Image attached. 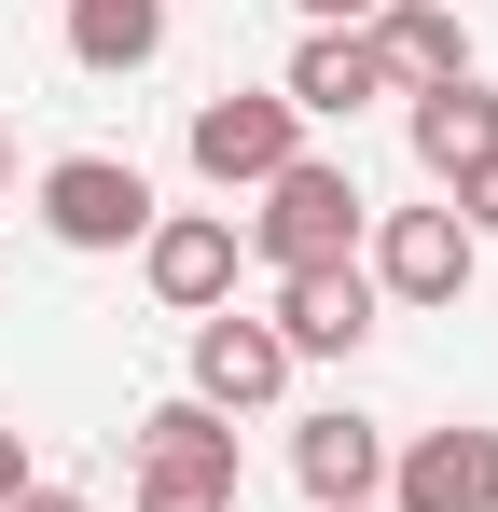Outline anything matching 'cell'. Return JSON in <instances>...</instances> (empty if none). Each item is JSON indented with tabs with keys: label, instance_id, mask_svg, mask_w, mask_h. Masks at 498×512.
<instances>
[{
	"label": "cell",
	"instance_id": "obj_1",
	"mask_svg": "<svg viewBox=\"0 0 498 512\" xmlns=\"http://www.w3.org/2000/svg\"><path fill=\"white\" fill-rule=\"evenodd\" d=\"M360 236H374V194H360L346 153H291V167L249 194V222H236V250L277 263V277H305V263H360Z\"/></svg>",
	"mask_w": 498,
	"mask_h": 512
},
{
	"label": "cell",
	"instance_id": "obj_2",
	"mask_svg": "<svg viewBox=\"0 0 498 512\" xmlns=\"http://www.w3.org/2000/svg\"><path fill=\"white\" fill-rule=\"evenodd\" d=\"M42 236L56 250H139L153 236V167L139 153H56L42 167Z\"/></svg>",
	"mask_w": 498,
	"mask_h": 512
},
{
	"label": "cell",
	"instance_id": "obj_3",
	"mask_svg": "<svg viewBox=\"0 0 498 512\" xmlns=\"http://www.w3.org/2000/svg\"><path fill=\"white\" fill-rule=\"evenodd\" d=\"M360 277H374V305H457V291L485 277V236H471L457 208H388V222L360 236Z\"/></svg>",
	"mask_w": 498,
	"mask_h": 512
},
{
	"label": "cell",
	"instance_id": "obj_4",
	"mask_svg": "<svg viewBox=\"0 0 498 512\" xmlns=\"http://www.w3.org/2000/svg\"><path fill=\"white\" fill-rule=\"evenodd\" d=\"M180 153H194V180H208V194H263V180H277L291 153H305V111H291L277 84L194 97V139H180Z\"/></svg>",
	"mask_w": 498,
	"mask_h": 512
},
{
	"label": "cell",
	"instance_id": "obj_5",
	"mask_svg": "<svg viewBox=\"0 0 498 512\" xmlns=\"http://www.w3.org/2000/svg\"><path fill=\"white\" fill-rule=\"evenodd\" d=\"M236 208H153V236H139V277H153L166 319H222L236 305Z\"/></svg>",
	"mask_w": 498,
	"mask_h": 512
},
{
	"label": "cell",
	"instance_id": "obj_6",
	"mask_svg": "<svg viewBox=\"0 0 498 512\" xmlns=\"http://www.w3.org/2000/svg\"><path fill=\"white\" fill-rule=\"evenodd\" d=\"M374 512H498V429H415L388 443V499Z\"/></svg>",
	"mask_w": 498,
	"mask_h": 512
},
{
	"label": "cell",
	"instance_id": "obj_7",
	"mask_svg": "<svg viewBox=\"0 0 498 512\" xmlns=\"http://www.w3.org/2000/svg\"><path fill=\"white\" fill-rule=\"evenodd\" d=\"M374 319H388V305H374L360 263H305V277H277V319H263V333L291 346V360H360Z\"/></svg>",
	"mask_w": 498,
	"mask_h": 512
},
{
	"label": "cell",
	"instance_id": "obj_8",
	"mask_svg": "<svg viewBox=\"0 0 498 512\" xmlns=\"http://www.w3.org/2000/svg\"><path fill=\"white\" fill-rule=\"evenodd\" d=\"M291 485H305L319 512H374V499H388V429L360 416V402L291 416Z\"/></svg>",
	"mask_w": 498,
	"mask_h": 512
},
{
	"label": "cell",
	"instance_id": "obj_9",
	"mask_svg": "<svg viewBox=\"0 0 498 512\" xmlns=\"http://www.w3.org/2000/svg\"><path fill=\"white\" fill-rule=\"evenodd\" d=\"M277 97H291L305 125H360L374 97H402V84H388V56H374V28H305L291 70H277Z\"/></svg>",
	"mask_w": 498,
	"mask_h": 512
},
{
	"label": "cell",
	"instance_id": "obj_10",
	"mask_svg": "<svg viewBox=\"0 0 498 512\" xmlns=\"http://www.w3.org/2000/svg\"><path fill=\"white\" fill-rule=\"evenodd\" d=\"M277 388H291V346L263 333V319H236V305L194 319V402H208V416H263Z\"/></svg>",
	"mask_w": 498,
	"mask_h": 512
},
{
	"label": "cell",
	"instance_id": "obj_11",
	"mask_svg": "<svg viewBox=\"0 0 498 512\" xmlns=\"http://www.w3.org/2000/svg\"><path fill=\"white\" fill-rule=\"evenodd\" d=\"M374 56H388V84H402V97L471 84V14H457V0H388V14H374Z\"/></svg>",
	"mask_w": 498,
	"mask_h": 512
},
{
	"label": "cell",
	"instance_id": "obj_12",
	"mask_svg": "<svg viewBox=\"0 0 498 512\" xmlns=\"http://www.w3.org/2000/svg\"><path fill=\"white\" fill-rule=\"evenodd\" d=\"M402 125H415V167L443 180V194H457V180L498 153V97H485V70H471V84H429V97H402Z\"/></svg>",
	"mask_w": 498,
	"mask_h": 512
},
{
	"label": "cell",
	"instance_id": "obj_13",
	"mask_svg": "<svg viewBox=\"0 0 498 512\" xmlns=\"http://www.w3.org/2000/svg\"><path fill=\"white\" fill-rule=\"evenodd\" d=\"M139 471H194V485H249V457H236V416H208L194 388H180V402H153V416H139Z\"/></svg>",
	"mask_w": 498,
	"mask_h": 512
},
{
	"label": "cell",
	"instance_id": "obj_14",
	"mask_svg": "<svg viewBox=\"0 0 498 512\" xmlns=\"http://www.w3.org/2000/svg\"><path fill=\"white\" fill-rule=\"evenodd\" d=\"M153 56H166V0H70V70L125 84V70H153Z\"/></svg>",
	"mask_w": 498,
	"mask_h": 512
},
{
	"label": "cell",
	"instance_id": "obj_15",
	"mask_svg": "<svg viewBox=\"0 0 498 512\" xmlns=\"http://www.w3.org/2000/svg\"><path fill=\"white\" fill-rule=\"evenodd\" d=\"M249 485H194V471H139V512H236Z\"/></svg>",
	"mask_w": 498,
	"mask_h": 512
},
{
	"label": "cell",
	"instance_id": "obj_16",
	"mask_svg": "<svg viewBox=\"0 0 498 512\" xmlns=\"http://www.w3.org/2000/svg\"><path fill=\"white\" fill-rule=\"evenodd\" d=\"M443 208H457V222H471V236H498V153H485V167H471V180H457V194H443Z\"/></svg>",
	"mask_w": 498,
	"mask_h": 512
},
{
	"label": "cell",
	"instance_id": "obj_17",
	"mask_svg": "<svg viewBox=\"0 0 498 512\" xmlns=\"http://www.w3.org/2000/svg\"><path fill=\"white\" fill-rule=\"evenodd\" d=\"M28 485H42V471H28V429L0 416V499H28Z\"/></svg>",
	"mask_w": 498,
	"mask_h": 512
},
{
	"label": "cell",
	"instance_id": "obj_18",
	"mask_svg": "<svg viewBox=\"0 0 498 512\" xmlns=\"http://www.w3.org/2000/svg\"><path fill=\"white\" fill-rule=\"evenodd\" d=\"M291 14H305V28H374L388 0H291Z\"/></svg>",
	"mask_w": 498,
	"mask_h": 512
},
{
	"label": "cell",
	"instance_id": "obj_19",
	"mask_svg": "<svg viewBox=\"0 0 498 512\" xmlns=\"http://www.w3.org/2000/svg\"><path fill=\"white\" fill-rule=\"evenodd\" d=\"M0 512H97L83 485H28V499H0Z\"/></svg>",
	"mask_w": 498,
	"mask_h": 512
},
{
	"label": "cell",
	"instance_id": "obj_20",
	"mask_svg": "<svg viewBox=\"0 0 498 512\" xmlns=\"http://www.w3.org/2000/svg\"><path fill=\"white\" fill-rule=\"evenodd\" d=\"M0 194H14V125H0Z\"/></svg>",
	"mask_w": 498,
	"mask_h": 512
}]
</instances>
